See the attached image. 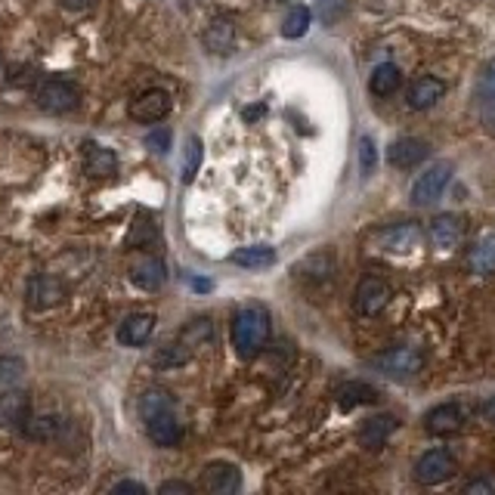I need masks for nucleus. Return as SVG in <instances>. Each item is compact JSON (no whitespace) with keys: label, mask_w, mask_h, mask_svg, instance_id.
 <instances>
[{"label":"nucleus","mask_w":495,"mask_h":495,"mask_svg":"<svg viewBox=\"0 0 495 495\" xmlns=\"http://www.w3.org/2000/svg\"><path fill=\"white\" fill-rule=\"evenodd\" d=\"M146 430H149V439H152L155 446H164V449H170V446L180 443V421L174 418V412H164V415H155V418L146 421Z\"/></svg>","instance_id":"a211bd4d"},{"label":"nucleus","mask_w":495,"mask_h":495,"mask_svg":"<svg viewBox=\"0 0 495 495\" xmlns=\"http://www.w3.org/2000/svg\"><path fill=\"white\" fill-rule=\"evenodd\" d=\"M62 297H66V292H62L59 279H53V276L31 279V285H28V304L35 306V310H46V306H57Z\"/></svg>","instance_id":"f3484780"},{"label":"nucleus","mask_w":495,"mask_h":495,"mask_svg":"<svg viewBox=\"0 0 495 495\" xmlns=\"http://www.w3.org/2000/svg\"><path fill=\"white\" fill-rule=\"evenodd\" d=\"M399 84H403V75H399V68L394 62H384L372 72V81H368V90L375 93V97H390V93L399 90Z\"/></svg>","instance_id":"b1692460"},{"label":"nucleus","mask_w":495,"mask_h":495,"mask_svg":"<svg viewBox=\"0 0 495 495\" xmlns=\"http://www.w3.org/2000/svg\"><path fill=\"white\" fill-rule=\"evenodd\" d=\"M230 261L235 266H245V270H266V266L276 263V251L266 248V245H248V248L232 251Z\"/></svg>","instance_id":"412c9836"},{"label":"nucleus","mask_w":495,"mask_h":495,"mask_svg":"<svg viewBox=\"0 0 495 495\" xmlns=\"http://www.w3.org/2000/svg\"><path fill=\"white\" fill-rule=\"evenodd\" d=\"M155 332V316L152 313H133V316L124 319V325L118 328V341L124 347H143V344L152 337Z\"/></svg>","instance_id":"2eb2a0df"},{"label":"nucleus","mask_w":495,"mask_h":495,"mask_svg":"<svg viewBox=\"0 0 495 495\" xmlns=\"http://www.w3.org/2000/svg\"><path fill=\"white\" fill-rule=\"evenodd\" d=\"M62 4H66L68 10H88V6L93 4V0H62Z\"/></svg>","instance_id":"58836bf2"},{"label":"nucleus","mask_w":495,"mask_h":495,"mask_svg":"<svg viewBox=\"0 0 495 495\" xmlns=\"http://www.w3.org/2000/svg\"><path fill=\"white\" fill-rule=\"evenodd\" d=\"M465 492L468 495H492L495 492V480L492 477H480V480H470L465 486Z\"/></svg>","instance_id":"f704fd0d"},{"label":"nucleus","mask_w":495,"mask_h":495,"mask_svg":"<svg viewBox=\"0 0 495 495\" xmlns=\"http://www.w3.org/2000/svg\"><path fill=\"white\" fill-rule=\"evenodd\" d=\"M399 428L397 415H372V418L363 421V428H359V443L366 446V449H378L390 439V434Z\"/></svg>","instance_id":"4468645a"},{"label":"nucleus","mask_w":495,"mask_h":495,"mask_svg":"<svg viewBox=\"0 0 495 495\" xmlns=\"http://www.w3.org/2000/svg\"><path fill=\"white\" fill-rule=\"evenodd\" d=\"M130 279L133 285H139L143 292H159V288L168 282V266H164L159 257H143L130 266Z\"/></svg>","instance_id":"dca6fc26"},{"label":"nucleus","mask_w":495,"mask_h":495,"mask_svg":"<svg viewBox=\"0 0 495 495\" xmlns=\"http://www.w3.org/2000/svg\"><path fill=\"white\" fill-rule=\"evenodd\" d=\"M37 106L50 115H62V112H72V108L81 102V93H77L75 84L68 81H46L41 90H37Z\"/></svg>","instance_id":"20e7f679"},{"label":"nucleus","mask_w":495,"mask_h":495,"mask_svg":"<svg viewBox=\"0 0 495 495\" xmlns=\"http://www.w3.org/2000/svg\"><path fill=\"white\" fill-rule=\"evenodd\" d=\"M390 297H394V292H390L387 282L378 276H366L356 288V310L363 316H378L384 306L390 304Z\"/></svg>","instance_id":"423d86ee"},{"label":"nucleus","mask_w":495,"mask_h":495,"mask_svg":"<svg viewBox=\"0 0 495 495\" xmlns=\"http://www.w3.org/2000/svg\"><path fill=\"white\" fill-rule=\"evenodd\" d=\"M270 341V313L261 304L245 306L232 322V344L245 359L257 356Z\"/></svg>","instance_id":"f257e3e1"},{"label":"nucleus","mask_w":495,"mask_h":495,"mask_svg":"<svg viewBox=\"0 0 495 495\" xmlns=\"http://www.w3.org/2000/svg\"><path fill=\"white\" fill-rule=\"evenodd\" d=\"M199 168H201V139L190 137L183 149V180L186 183H192L195 174H199Z\"/></svg>","instance_id":"c756f323"},{"label":"nucleus","mask_w":495,"mask_h":495,"mask_svg":"<svg viewBox=\"0 0 495 495\" xmlns=\"http://www.w3.org/2000/svg\"><path fill=\"white\" fill-rule=\"evenodd\" d=\"M22 372H26V363L19 356H0V384L19 381Z\"/></svg>","instance_id":"2f4dec72"},{"label":"nucleus","mask_w":495,"mask_h":495,"mask_svg":"<svg viewBox=\"0 0 495 495\" xmlns=\"http://www.w3.org/2000/svg\"><path fill=\"white\" fill-rule=\"evenodd\" d=\"M310 19H313V13L306 10V6H292L285 15V22H282V37H288V41L304 37L306 31H310Z\"/></svg>","instance_id":"bb28decb"},{"label":"nucleus","mask_w":495,"mask_h":495,"mask_svg":"<svg viewBox=\"0 0 495 495\" xmlns=\"http://www.w3.org/2000/svg\"><path fill=\"white\" fill-rule=\"evenodd\" d=\"M201 486H204L208 492H214V495H230V492H235V490L242 486V474H239V468H235V465H226V461H214V465L204 468Z\"/></svg>","instance_id":"6e6552de"},{"label":"nucleus","mask_w":495,"mask_h":495,"mask_svg":"<svg viewBox=\"0 0 495 495\" xmlns=\"http://www.w3.org/2000/svg\"><path fill=\"white\" fill-rule=\"evenodd\" d=\"M235 44V28L230 19H214L204 31V46L211 53H230Z\"/></svg>","instance_id":"4be33fe9"},{"label":"nucleus","mask_w":495,"mask_h":495,"mask_svg":"<svg viewBox=\"0 0 495 495\" xmlns=\"http://www.w3.org/2000/svg\"><path fill=\"white\" fill-rule=\"evenodd\" d=\"M164 412H174V399H170L168 390L152 387L139 397V415H143V421L155 418V415H164Z\"/></svg>","instance_id":"a878e982"},{"label":"nucleus","mask_w":495,"mask_h":495,"mask_svg":"<svg viewBox=\"0 0 495 495\" xmlns=\"http://www.w3.org/2000/svg\"><path fill=\"white\" fill-rule=\"evenodd\" d=\"M465 232H468V223L461 214H439L434 217V223H430V239H434L439 248H459L461 242H465Z\"/></svg>","instance_id":"1a4fd4ad"},{"label":"nucleus","mask_w":495,"mask_h":495,"mask_svg":"<svg viewBox=\"0 0 495 495\" xmlns=\"http://www.w3.org/2000/svg\"><path fill=\"white\" fill-rule=\"evenodd\" d=\"M62 428V421L57 418V415H41V418H28L26 421V434L31 439H50L57 437Z\"/></svg>","instance_id":"c85d7f7f"},{"label":"nucleus","mask_w":495,"mask_h":495,"mask_svg":"<svg viewBox=\"0 0 495 495\" xmlns=\"http://www.w3.org/2000/svg\"><path fill=\"white\" fill-rule=\"evenodd\" d=\"M477 97L480 99H492L495 97V59L486 62V68L477 77Z\"/></svg>","instance_id":"473e14b6"},{"label":"nucleus","mask_w":495,"mask_h":495,"mask_svg":"<svg viewBox=\"0 0 495 495\" xmlns=\"http://www.w3.org/2000/svg\"><path fill=\"white\" fill-rule=\"evenodd\" d=\"M375 366L390 378H412V375L421 372L424 356L415 347H390L381 356H375Z\"/></svg>","instance_id":"f03ea898"},{"label":"nucleus","mask_w":495,"mask_h":495,"mask_svg":"<svg viewBox=\"0 0 495 495\" xmlns=\"http://www.w3.org/2000/svg\"><path fill=\"white\" fill-rule=\"evenodd\" d=\"M428 159V143L418 137H403V139H394L387 149V161L394 164V168H415V164H421Z\"/></svg>","instance_id":"9b49d317"},{"label":"nucleus","mask_w":495,"mask_h":495,"mask_svg":"<svg viewBox=\"0 0 495 495\" xmlns=\"http://www.w3.org/2000/svg\"><path fill=\"white\" fill-rule=\"evenodd\" d=\"M470 270L490 276L495 273V232H486L474 248H470Z\"/></svg>","instance_id":"393cba45"},{"label":"nucleus","mask_w":495,"mask_h":495,"mask_svg":"<svg viewBox=\"0 0 495 495\" xmlns=\"http://www.w3.org/2000/svg\"><path fill=\"white\" fill-rule=\"evenodd\" d=\"M378 168V149H375L372 137H359V177L368 180Z\"/></svg>","instance_id":"7c9ffc66"},{"label":"nucleus","mask_w":495,"mask_h":495,"mask_svg":"<svg viewBox=\"0 0 495 495\" xmlns=\"http://www.w3.org/2000/svg\"><path fill=\"white\" fill-rule=\"evenodd\" d=\"M452 180V164L449 161H437V164H430L424 174L415 180V186H412V201L415 204H430V201H437L439 195H443L446 190V183Z\"/></svg>","instance_id":"7ed1b4c3"},{"label":"nucleus","mask_w":495,"mask_h":495,"mask_svg":"<svg viewBox=\"0 0 495 495\" xmlns=\"http://www.w3.org/2000/svg\"><path fill=\"white\" fill-rule=\"evenodd\" d=\"M168 112H170V97L164 90H146L130 102V118L133 121H143V124L161 121Z\"/></svg>","instance_id":"0eeeda50"},{"label":"nucleus","mask_w":495,"mask_h":495,"mask_svg":"<svg viewBox=\"0 0 495 495\" xmlns=\"http://www.w3.org/2000/svg\"><path fill=\"white\" fill-rule=\"evenodd\" d=\"M446 93V84L439 81L434 75H424V77H415L412 88H408V106L415 108V112H424V108L437 106L439 99H443Z\"/></svg>","instance_id":"ddd939ff"},{"label":"nucleus","mask_w":495,"mask_h":495,"mask_svg":"<svg viewBox=\"0 0 495 495\" xmlns=\"http://www.w3.org/2000/svg\"><path fill=\"white\" fill-rule=\"evenodd\" d=\"M84 170H88L90 177H97V180L112 177L118 170L115 152H112V149H106V146L88 143V146H84Z\"/></svg>","instance_id":"6ab92c4d"},{"label":"nucleus","mask_w":495,"mask_h":495,"mask_svg":"<svg viewBox=\"0 0 495 495\" xmlns=\"http://www.w3.org/2000/svg\"><path fill=\"white\" fill-rule=\"evenodd\" d=\"M424 239V232L415 223H397L390 230L378 232V242L384 245V251H394V254H408L412 248H418Z\"/></svg>","instance_id":"9d476101"},{"label":"nucleus","mask_w":495,"mask_h":495,"mask_svg":"<svg viewBox=\"0 0 495 495\" xmlns=\"http://www.w3.org/2000/svg\"><path fill=\"white\" fill-rule=\"evenodd\" d=\"M28 408L26 394H4L0 397V428H26Z\"/></svg>","instance_id":"aec40b11"},{"label":"nucleus","mask_w":495,"mask_h":495,"mask_svg":"<svg viewBox=\"0 0 495 495\" xmlns=\"http://www.w3.org/2000/svg\"><path fill=\"white\" fill-rule=\"evenodd\" d=\"M461 424H465V415H461V408L452 403L437 406L424 415V428H428V434H434V437H449L455 430H461Z\"/></svg>","instance_id":"f8f14e48"},{"label":"nucleus","mask_w":495,"mask_h":495,"mask_svg":"<svg viewBox=\"0 0 495 495\" xmlns=\"http://www.w3.org/2000/svg\"><path fill=\"white\" fill-rule=\"evenodd\" d=\"M159 492H161V495H170V492L192 495V486H190V483H183V480H168V483H161V486H159Z\"/></svg>","instance_id":"c9c22d12"},{"label":"nucleus","mask_w":495,"mask_h":495,"mask_svg":"<svg viewBox=\"0 0 495 495\" xmlns=\"http://www.w3.org/2000/svg\"><path fill=\"white\" fill-rule=\"evenodd\" d=\"M452 474H455V459L443 449H430L415 461V480L424 486H437L449 480Z\"/></svg>","instance_id":"39448f33"},{"label":"nucleus","mask_w":495,"mask_h":495,"mask_svg":"<svg viewBox=\"0 0 495 495\" xmlns=\"http://www.w3.org/2000/svg\"><path fill=\"white\" fill-rule=\"evenodd\" d=\"M146 146L149 149H152V152H168V149H170V133L168 130H152V133H149V137H146Z\"/></svg>","instance_id":"72a5a7b5"},{"label":"nucleus","mask_w":495,"mask_h":495,"mask_svg":"<svg viewBox=\"0 0 495 495\" xmlns=\"http://www.w3.org/2000/svg\"><path fill=\"white\" fill-rule=\"evenodd\" d=\"M112 492H137V495H143L146 486L143 483H133V480H121V483L112 486Z\"/></svg>","instance_id":"e433bc0d"},{"label":"nucleus","mask_w":495,"mask_h":495,"mask_svg":"<svg viewBox=\"0 0 495 495\" xmlns=\"http://www.w3.org/2000/svg\"><path fill=\"white\" fill-rule=\"evenodd\" d=\"M480 415H483V418L490 421V424H495V397H490V399H486V403L480 406Z\"/></svg>","instance_id":"4c0bfd02"},{"label":"nucleus","mask_w":495,"mask_h":495,"mask_svg":"<svg viewBox=\"0 0 495 495\" xmlns=\"http://www.w3.org/2000/svg\"><path fill=\"white\" fill-rule=\"evenodd\" d=\"M180 341H183L190 350L201 347V344H208V341H211V319H208V316L192 319L190 325L183 328V335H180Z\"/></svg>","instance_id":"cd10ccee"},{"label":"nucleus","mask_w":495,"mask_h":495,"mask_svg":"<svg viewBox=\"0 0 495 495\" xmlns=\"http://www.w3.org/2000/svg\"><path fill=\"white\" fill-rule=\"evenodd\" d=\"M378 399V390L366 381H347L337 387V403L344 408H356V406H366V403H375Z\"/></svg>","instance_id":"5701e85b"}]
</instances>
